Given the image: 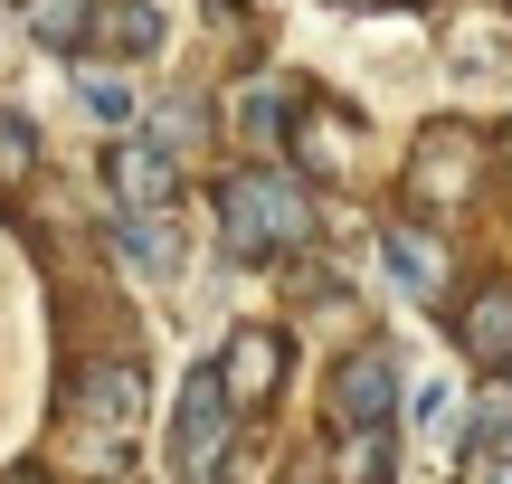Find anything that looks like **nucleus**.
Instances as JSON below:
<instances>
[{"label":"nucleus","instance_id":"nucleus-15","mask_svg":"<svg viewBox=\"0 0 512 484\" xmlns=\"http://www.w3.org/2000/svg\"><path fill=\"white\" fill-rule=\"evenodd\" d=\"M29 171H38V124H29V114H10V105H0V190H19Z\"/></svg>","mask_w":512,"mask_h":484},{"label":"nucleus","instance_id":"nucleus-20","mask_svg":"<svg viewBox=\"0 0 512 484\" xmlns=\"http://www.w3.org/2000/svg\"><path fill=\"white\" fill-rule=\"evenodd\" d=\"M503 162H512V133H503Z\"/></svg>","mask_w":512,"mask_h":484},{"label":"nucleus","instance_id":"nucleus-5","mask_svg":"<svg viewBox=\"0 0 512 484\" xmlns=\"http://www.w3.org/2000/svg\"><path fill=\"white\" fill-rule=\"evenodd\" d=\"M143 399H152V390H143V371H133V361H86V371L67 380V409L86 418V428H114V437L143 418Z\"/></svg>","mask_w":512,"mask_h":484},{"label":"nucleus","instance_id":"nucleus-2","mask_svg":"<svg viewBox=\"0 0 512 484\" xmlns=\"http://www.w3.org/2000/svg\"><path fill=\"white\" fill-rule=\"evenodd\" d=\"M228 437H238V399H228L219 361H209V371H190L181 418H171V475L181 484H219L228 475Z\"/></svg>","mask_w":512,"mask_h":484},{"label":"nucleus","instance_id":"nucleus-17","mask_svg":"<svg viewBox=\"0 0 512 484\" xmlns=\"http://www.w3.org/2000/svg\"><path fill=\"white\" fill-rule=\"evenodd\" d=\"M275 105H285V86H238V133L247 143H285V114Z\"/></svg>","mask_w":512,"mask_h":484},{"label":"nucleus","instance_id":"nucleus-14","mask_svg":"<svg viewBox=\"0 0 512 484\" xmlns=\"http://www.w3.org/2000/svg\"><path fill=\"white\" fill-rule=\"evenodd\" d=\"M19 10H29V29L48 38V48H76L86 19H95V0H19Z\"/></svg>","mask_w":512,"mask_h":484},{"label":"nucleus","instance_id":"nucleus-1","mask_svg":"<svg viewBox=\"0 0 512 484\" xmlns=\"http://www.w3.org/2000/svg\"><path fill=\"white\" fill-rule=\"evenodd\" d=\"M219 238H228V257H238V266L313 247V200H304V181H285V171H238V181L219 190Z\"/></svg>","mask_w":512,"mask_h":484},{"label":"nucleus","instance_id":"nucleus-7","mask_svg":"<svg viewBox=\"0 0 512 484\" xmlns=\"http://www.w3.org/2000/svg\"><path fill=\"white\" fill-rule=\"evenodd\" d=\"M219 380H228V399L238 409H266L275 390H285V333H228V352H219Z\"/></svg>","mask_w":512,"mask_h":484},{"label":"nucleus","instance_id":"nucleus-4","mask_svg":"<svg viewBox=\"0 0 512 484\" xmlns=\"http://www.w3.org/2000/svg\"><path fill=\"white\" fill-rule=\"evenodd\" d=\"M389 409H399V361L380 342H361L332 371V428H389Z\"/></svg>","mask_w":512,"mask_h":484},{"label":"nucleus","instance_id":"nucleus-11","mask_svg":"<svg viewBox=\"0 0 512 484\" xmlns=\"http://www.w3.org/2000/svg\"><path fill=\"white\" fill-rule=\"evenodd\" d=\"M95 38L124 48V57H162V10H152V0H105V10H95Z\"/></svg>","mask_w":512,"mask_h":484},{"label":"nucleus","instance_id":"nucleus-8","mask_svg":"<svg viewBox=\"0 0 512 484\" xmlns=\"http://www.w3.org/2000/svg\"><path fill=\"white\" fill-rule=\"evenodd\" d=\"M114 247L143 257V276H171V266H181V219H171V209H124V219H114Z\"/></svg>","mask_w":512,"mask_h":484},{"label":"nucleus","instance_id":"nucleus-9","mask_svg":"<svg viewBox=\"0 0 512 484\" xmlns=\"http://www.w3.org/2000/svg\"><path fill=\"white\" fill-rule=\"evenodd\" d=\"M456 342L475 361H512V285H484V295L465 304V314H456Z\"/></svg>","mask_w":512,"mask_h":484},{"label":"nucleus","instance_id":"nucleus-18","mask_svg":"<svg viewBox=\"0 0 512 484\" xmlns=\"http://www.w3.org/2000/svg\"><path fill=\"white\" fill-rule=\"evenodd\" d=\"M304 162H313V171L342 162V124H304Z\"/></svg>","mask_w":512,"mask_h":484},{"label":"nucleus","instance_id":"nucleus-19","mask_svg":"<svg viewBox=\"0 0 512 484\" xmlns=\"http://www.w3.org/2000/svg\"><path fill=\"white\" fill-rule=\"evenodd\" d=\"M446 409H456V390L446 380H418V428H446Z\"/></svg>","mask_w":512,"mask_h":484},{"label":"nucleus","instance_id":"nucleus-13","mask_svg":"<svg viewBox=\"0 0 512 484\" xmlns=\"http://www.w3.org/2000/svg\"><path fill=\"white\" fill-rule=\"evenodd\" d=\"M342 437V484H389V428H332Z\"/></svg>","mask_w":512,"mask_h":484},{"label":"nucleus","instance_id":"nucleus-16","mask_svg":"<svg viewBox=\"0 0 512 484\" xmlns=\"http://www.w3.org/2000/svg\"><path fill=\"white\" fill-rule=\"evenodd\" d=\"M465 484H512V409H494V428H484V447L465 456Z\"/></svg>","mask_w":512,"mask_h":484},{"label":"nucleus","instance_id":"nucleus-12","mask_svg":"<svg viewBox=\"0 0 512 484\" xmlns=\"http://www.w3.org/2000/svg\"><path fill=\"white\" fill-rule=\"evenodd\" d=\"M76 95H86V114L105 133H133V86L124 76H105V67H76Z\"/></svg>","mask_w":512,"mask_h":484},{"label":"nucleus","instance_id":"nucleus-3","mask_svg":"<svg viewBox=\"0 0 512 484\" xmlns=\"http://www.w3.org/2000/svg\"><path fill=\"white\" fill-rule=\"evenodd\" d=\"M484 162H494V152H484L475 124H427L418 152H408V190L437 200V209H456V200H475V190H484Z\"/></svg>","mask_w":512,"mask_h":484},{"label":"nucleus","instance_id":"nucleus-10","mask_svg":"<svg viewBox=\"0 0 512 484\" xmlns=\"http://www.w3.org/2000/svg\"><path fill=\"white\" fill-rule=\"evenodd\" d=\"M380 247H389V276H399L418 304H437V295H446V247H437V238H418V228H389Z\"/></svg>","mask_w":512,"mask_h":484},{"label":"nucleus","instance_id":"nucleus-6","mask_svg":"<svg viewBox=\"0 0 512 484\" xmlns=\"http://www.w3.org/2000/svg\"><path fill=\"white\" fill-rule=\"evenodd\" d=\"M105 181H114V209H171V143H152V133H114Z\"/></svg>","mask_w":512,"mask_h":484}]
</instances>
